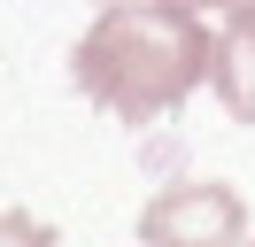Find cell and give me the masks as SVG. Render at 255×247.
I'll return each mask as SVG.
<instances>
[{
  "label": "cell",
  "mask_w": 255,
  "mask_h": 247,
  "mask_svg": "<svg viewBox=\"0 0 255 247\" xmlns=\"http://www.w3.org/2000/svg\"><path fill=\"white\" fill-rule=\"evenodd\" d=\"M209 85L232 108V124H255V0H232V23L217 31L209 54Z\"/></svg>",
  "instance_id": "obj_3"
},
{
  "label": "cell",
  "mask_w": 255,
  "mask_h": 247,
  "mask_svg": "<svg viewBox=\"0 0 255 247\" xmlns=\"http://www.w3.org/2000/svg\"><path fill=\"white\" fill-rule=\"evenodd\" d=\"M178 8H193V15H201V8H224V0H178Z\"/></svg>",
  "instance_id": "obj_5"
},
{
  "label": "cell",
  "mask_w": 255,
  "mask_h": 247,
  "mask_svg": "<svg viewBox=\"0 0 255 247\" xmlns=\"http://www.w3.org/2000/svg\"><path fill=\"white\" fill-rule=\"evenodd\" d=\"M209 54H217V39L201 31L193 8H178V0H109L101 23L70 54V77L116 124H155L209 77Z\"/></svg>",
  "instance_id": "obj_1"
},
{
  "label": "cell",
  "mask_w": 255,
  "mask_h": 247,
  "mask_svg": "<svg viewBox=\"0 0 255 247\" xmlns=\"http://www.w3.org/2000/svg\"><path fill=\"white\" fill-rule=\"evenodd\" d=\"M139 240L147 247H240L248 240V209H240L232 185L186 178V185H162L139 209Z\"/></svg>",
  "instance_id": "obj_2"
},
{
  "label": "cell",
  "mask_w": 255,
  "mask_h": 247,
  "mask_svg": "<svg viewBox=\"0 0 255 247\" xmlns=\"http://www.w3.org/2000/svg\"><path fill=\"white\" fill-rule=\"evenodd\" d=\"M0 247H54V232L39 224V216L16 209V216H0Z\"/></svg>",
  "instance_id": "obj_4"
}]
</instances>
